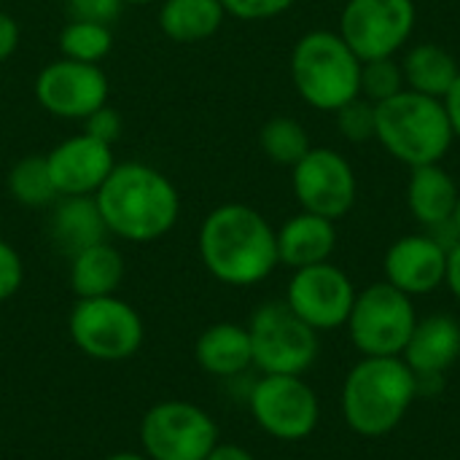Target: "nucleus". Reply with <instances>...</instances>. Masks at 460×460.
<instances>
[{"mask_svg": "<svg viewBox=\"0 0 460 460\" xmlns=\"http://www.w3.org/2000/svg\"><path fill=\"white\" fill-rule=\"evenodd\" d=\"M197 245L205 270L218 283L234 288L267 280L280 264L275 226L243 202L213 208L199 226Z\"/></svg>", "mask_w": 460, "mask_h": 460, "instance_id": "1", "label": "nucleus"}, {"mask_svg": "<svg viewBox=\"0 0 460 460\" xmlns=\"http://www.w3.org/2000/svg\"><path fill=\"white\" fill-rule=\"evenodd\" d=\"M108 234L127 243H154L170 234L181 216L175 183L143 162H116L94 194Z\"/></svg>", "mask_w": 460, "mask_h": 460, "instance_id": "2", "label": "nucleus"}, {"mask_svg": "<svg viewBox=\"0 0 460 460\" xmlns=\"http://www.w3.org/2000/svg\"><path fill=\"white\" fill-rule=\"evenodd\" d=\"M418 394L420 380L402 356H364L342 383L345 426L364 439L388 437L407 418Z\"/></svg>", "mask_w": 460, "mask_h": 460, "instance_id": "3", "label": "nucleus"}, {"mask_svg": "<svg viewBox=\"0 0 460 460\" xmlns=\"http://www.w3.org/2000/svg\"><path fill=\"white\" fill-rule=\"evenodd\" d=\"M375 140L388 156L412 170L439 164L450 154L456 132L445 100L402 89L396 97L375 105Z\"/></svg>", "mask_w": 460, "mask_h": 460, "instance_id": "4", "label": "nucleus"}, {"mask_svg": "<svg viewBox=\"0 0 460 460\" xmlns=\"http://www.w3.org/2000/svg\"><path fill=\"white\" fill-rule=\"evenodd\" d=\"M296 94L315 111L337 113L361 94V59L337 30L305 32L288 59Z\"/></svg>", "mask_w": 460, "mask_h": 460, "instance_id": "5", "label": "nucleus"}, {"mask_svg": "<svg viewBox=\"0 0 460 460\" xmlns=\"http://www.w3.org/2000/svg\"><path fill=\"white\" fill-rule=\"evenodd\" d=\"M67 332L73 345L86 358L105 364L132 358L146 337L140 313L116 294L78 299L75 307L70 310Z\"/></svg>", "mask_w": 460, "mask_h": 460, "instance_id": "6", "label": "nucleus"}, {"mask_svg": "<svg viewBox=\"0 0 460 460\" xmlns=\"http://www.w3.org/2000/svg\"><path fill=\"white\" fill-rule=\"evenodd\" d=\"M418 323L415 302L404 291L380 280L356 294L348 334L364 356H402Z\"/></svg>", "mask_w": 460, "mask_h": 460, "instance_id": "7", "label": "nucleus"}, {"mask_svg": "<svg viewBox=\"0 0 460 460\" xmlns=\"http://www.w3.org/2000/svg\"><path fill=\"white\" fill-rule=\"evenodd\" d=\"M253 367L261 375H305L318 358V332L286 302L261 305L248 323Z\"/></svg>", "mask_w": 460, "mask_h": 460, "instance_id": "8", "label": "nucleus"}, {"mask_svg": "<svg viewBox=\"0 0 460 460\" xmlns=\"http://www.w3.org/2000/svg\"><path fill=\"white\" fill-rule=\"evenodd\" d=\"M218 445V423L183 399L154 404L140 420V447L148 460H205Z\"/></svg>", "mask_w": 460, "mask_h": 460, "instance_id": "9", "label": "nucleus"}, {"mask_svg": "<svg viewBox=\"0 0 460 460\" xmlns=\"http://www.w3.org/2000/svg\"><path fill=\"white\" fill-rule=\"evenodd\" d=\"M418 24L415 0H348L340 13V35L361 62L396 57L407 49Z\"/></svg>", "mask_w": 460, "mask_h": 460, "instance_id": "10", "label": "nucleus"}, {"mask_svg": "<svg viewBox=\"0 0 460 460\" xmlns=\"http://www.w3.org/2000/svg\"><path fill=\"white\" fill-rule=\"evenodd\" d=\"M256 426L278 442H302L321 423L318 394L302 375H264L248 396Z\"/></svg>", "mask_w": 460, "mask_h": 460, "instance_id": "11", "label": "nucleus"}, {"mask_svg": "<svg viewBox=\"0 0 460 460\" xmlns=\"http://www.w3.org/2000/svg\"><path fill=\"white\" fill-rule=\"evenodd\" d=\"M291 189L302 210L329 221L345 218L358 197L353 164L334 148L313 146L291 167Z\"/></svg>", "mask_w": 460, "mask_h": 460, "instance_id": "12", "label": "nucleus"}, {"mask_svg": "<svg viewBox=\"0 0 460 460\" xmlns=\"http://www.w3.org/2000/svg\"><path fill=\"white\" fill-rule=\"evenodd\" d=\"M356 294L358 291L348 272L323 261L294 270L283 302L315 332H332L348 323Z\"/></svg>", "mask_w": 460, "mask_h": 460, "instance_id": "13", "label": "nucleus"}, {"mask_svg": "<svg viewBox=\"0 0 460 460\" xmlns=\"http://www.w3.org/2000/svg\"><path fill=\"white\" fill-rule=\"evenodd\" d=\"M32 89L38 105L57 119L84 121L108 102V75L102 67L65 57L49 62Z\"/></svg>", "mask_w": 460, "mask_h": 460, "instance_id": "14", "label": "nucleus"}, {"mask_svg": "<svg viewBox=\"0 0 460 460\" xmlns=\"http://www.w3.org/2000/svg\"><path fill=\"white\" fill-rule=\"evenodd\" d=\"M49 175L59 197H92L116 167L108 143L81 132L46 154Z\"/></svg>", "mask_w": 460, "mask_h": 460, "instance_id": "15", "label": "nucleus"}, {"mask_svg": "<svg viewBox=\"0 0 460 460\" xmlns=\"http://www.w3.org/2000/svg\"><path fill=\"white\" fill-rule=\"evenodd\" d=\"M385 283L404 291L407 296H426L445 286L447 275V243L437 234H404L383 259Z\"/></svg>", "mask_w": 460, "mask_h": 460, "instance_id": "16", "label": "nucleus"}, {"mask_svg": "<svg viewBox=\"0 0 460 460\" xmlns=\"http://www.w3.org/2000/svg\"><path fill=\"white\" fill-rule=\"evenodd\" d=\"M402 358L420 383L442 377L460 358V323L453 315L442 313L418 318Z\"/></svg>", "mask_w": 460, "mask_h": 460, "instance_id": "17", "label": "nucleus"}, {"mask_svg": "<svg viewBox=\"0 0 460 460\" xmlns=\"http://www.w3.org/2000/svg\"><path fill=\"white\" fill-rule=\"evenodd\" d=\"M337 221H329L315 213H296L280 229H275L278 240V261L302 270L313 264H323L332 259L337 248Z\"/></svg>", "mask_w": 460, "mask_h": 460, "instance_id": "18", "label": "nucleus"}, {"mask_svg": "<svg viewBox=\"0 0 460 460\" xmlns=\"http://www.w3.org/2000/svg\"><path fill=\"white\" fill-rule=\"evenodd\" d=\"M458 183L456 178L439 164H423L410 170L407 181V208L412 218L426 226L429 232L453 226V213L458 205Z\"/></svg>", "mask_w": 460, "mask_h": 460, "instance_id": "19", "label": "nucleus"}, {"mask_svg": "<svg viewBox=\"0 0 460 460\" xmlns=\"http://www.w3.org/2000/svg\"><path fill=\"white\" fill-rule=\"evenodd\" d=\"M194 361L205 375L213 377H237L253 367L251 334L240 323H213L194 342Z\"/></svg>", "mask_w": 460, "mask_h": 460, "instance_id": "20", "label": "nucleus"}, {"mask_svg": "<svg viewBox=\"0 0 460 460\" xmlns=\"http://www.w3.org/2000/svg\"><path fill=\"white\" fill-rule=\"evenodd\" d=\"M51 243L59 253L75 256L78 251L97 245L108 237V226L100 216L97 199L92 197H59L51 221Z\"/></svg>", "mask_w": 460, "mask_h": 460, "instance_id": "21", "label": "nucleus"}, {"mask_svg": "<svg viewBox=\"0 0 460 460\" xmlns=\"http://www.w3.org/2000/svg\"><path fill=\"white\" fill-rule=\"evenodd\" d=\"M399 62L404 73V86L418 94L437 97V100L447 97V92L453 89V84L460 75L458 59L445 46L431 43V40H420L410 46Z\"/></svg>", "mask_w": 460, "mask_h": 460, "instance_id": "22", "label": "nucleus"}, {"mask_svg": "<svg viewBox=\"0 0 460 460\" xmlns=\"http://www.w3.org/2000/svg\"><path fill=\"white\" fill-rule=\"evenodd\" d=\"M124 256L108 240L70 256V288L78 299L111 296L124 280Z\"/></svg>", "mask_w": 460, "mask_h": 460, "instance_id": "23", "label": "nucleus"}, {"mask_svg": "<svg viewBox=\"0 0 460 460\" xmlns=\"http://www.w3.org/2000/svg\"><path fill=\"white\" fill-rule=\"evenodd\" d=\"M226 19L221 0H162L159 27L175 43H199L213 38Z\"/></svg>", "mask_w": 460, "mask_h": 460, "instance_id": "24", "label": "nucleus"}, {"mask_svg": "<svg viewBox=\"0 0 460 460\" xmlns=\"http://www.w3.org/2000/svg\"><path fill=\"white\" fill-rule=\"evenodd\" d=\"M259 146L270 162L283 167H294L313 148L305 124L291 116H272L259 132Z\"/></svg>", "mask_w": 460, "mask_h": 460, "instance_id": "25", "label": "nucleus"}, {"mask_svg": "<svg viewBox=\"0 0 460 460\" xmlns=\"http://www.w3.org/2000/svg\"><path fill=\"white\" fill-rule=\"evenodd\" d=\"M8 194L24 208H46L57 202L59 194L51 183L46 156L30 154L19 159L8 172Z\"/></svg>", "mask_w": 460, "mask_h": 460, "instance_id": "26", "label": "nucleus"}, {"mask_svg": "<svg viewBox=\"0 0 460 460\" xmlns=\"http://www.w3.org/2000/svg\"><path fill=\"white\" fill-rule=\"evenodd\" d=\"M57 43H59V51H62L65 59L100 65L111 54V49H113V32H111V24L70 19L59 30V40Z\"/></svg>", "mask_w": 460, "mask_h": 460, "instance_id": "27", "label": "nucleus"}, {"mask_svg": "<svg viewBox=\"0 0 460 460\" xmlns=\"http://www.w3.org/2000/svg\"><path fill=\"white\" fill-rule=\"evenodd\" d=\"M404 86V73L402 62L396 57H383V59H369L361 62V97L369 102H385L396 97Z\"/></svg>", "mask_w": 460, "mask_h": 460, "instance_id": "28", "label": "nucleus"}, {"mask_svg": "<svg viewBox=\"0 0 460 460\" xmlns=\"http://www.w3.org/2000/svg\"><path fill=\"white\" fill-rule=\"evenodd\" d=\"M337 127L340 135L350 143H367L375 140V102H369L367 97H356L348 105H342L337 113Z\"/></svg>", "mask_w": 460, "mask_h": 460, "instance_id": "29", "label": "nucleus"}, {"mask_svg": "<svg viewBox=\"0 0 460 460\" xmlns=\"http://www.w3.org/2000/svg\"><path fill=\"white\" fill-rule=\"evenodd\" d=\"M296 0H221L226 16L243 19V22H264L286 13Z\"/></svg>", "mask_w": 460, "mask_h": 460, "instance_id": "30", "label": "nucleus"}, {"mask_svg": "<svg viewBox=\"0 0 460 460\" xmlns=\"http://www.w3.org/2000/svg\"><path fill=\"white\" fill-rule=\"evenodd\" d=\"M24 280V264L22 256L16 253V248L11 243H5L0 237V302L11 299Z\"/></svg>", "mask_w": 460, "mask_h": 460, "instance_id": "31", "label": "nucleus"}, {"mask_svg": "<svg viewBox=\"0 0 460 460\" xmlns=\"http://www.w3.org/2000/svg\"><path fill=\"white\" fill-rule=\"evenodd\" d=\"M84 132L97 137V140H102V143H108V146H113L121 137V113L113 111L105 102L102 108H97L92 116L84 119Z\"/></svg>", "mask_w": 460, "mask_h": 460, "instance_id": "32", "label": "nucleus"}, {"mask_svg": "<svg viewBox=\"0 0 460 460\" xmlns=\"http://www.w3.org/2000/svg\"><path fill=\"white\" fill-rule=\"evenodd\" d=\"M121 5L124 0H67V11L73 19L100 22V24H111L121 13Z\"/></svg>", "mask_w": 460, "mask_h": 460, "instance_id": "33", "label": "nucleus"}, {"mask_svg": "<svg viewBox=\"0 0 460 460\" xmlns=\"http://www.w3.org/2000/svg\"><path fill=\"white\" fill-rule=\"evenodd\" d=\"M19 46V24L11 13L0 11V62H5Z\"/></svg>", "mask_w": 460, "mask_h": 460, "instance_id": "34", "label": "nucleus"}, {"mask_svg": "<svg viewBox=\"0 0 460 460\" xmlns=\"http://www.w3.org/2000/svg\"><path fill=\"white\" fill-rule=\"evenodd\" d=\"M445 286L453 291V296L460 302V240H456L447 248V275H445Z\"/></svg>", "mask_w": 460, "mask_h": 460, "instance_id": "35", "label": "nucleus"}, {"mask_svg": "<svg viewBox=\"0 0 460 460\" xmlns=\"http://www.w3.org/2000/svg\"><path fill=\"white\" fill-rule=\"evenodd\" d=\"M205 460H256V458H253L245 447H240V445L218 442V445L213 447V453H210Z\"/></svg>", "mask_w": 460, "mask_h": 460, "instance_id": "36", "label": "nucleus"}, {"mask_svg": "<svg viewBox=\"0 0 460 460\" xmlns=\"http://www.w3.org/2000/svg\"><path fill=\"white\" fill-rule=\"evenodd\" d=\"M445 108H447V116H450L456 140H460V75L458 81L453 84V89L447 92V97H445Z\"/></svg>", "mask_w": 460, "mask_h": 460, "instance_id": "37", "label": "nucleus"}, {"mask_svg": "<svg viewBox=\"0 0 460 460\" xmlns=\"http://www.w3.org/2000/svg\"><path fill=\"white\" fill-rule=\"evenodd\" d=\"M102 460H148L143 453H113V456H108V458Z\"/></svg>", "mask_w": 460, "mask_h": 460, "instance_id": "38", "label": "nucleus"}, {"mask_svg": "<svg viewBox=\"0 0 460 460\" xmlns=\"http://www.w3.org/2000/svg\"><path fill=\"white\" fill-rule=\"evenodd\" d=\"M453 229H456V237L460 240V194H458V205H456V213H453Z\"/></svg>", "mask_w": 460, "mask_h": 460, "instance_id": "39", "label": "nucleus"}, {"mask_svg": "<svg viewBox=\"0 0 460 460\" xmlns=\"http://www.w3.org/2000/svg\"><path fill=\"white\" fill-rule=\"evenodd\" d=\"M124 3H129V5H146V3H154V0H124Z\"/></svg>", "mask_w": 460, "mask_h": 460, "instance_id": "40", "label": "nucleus"}]
</instances>
